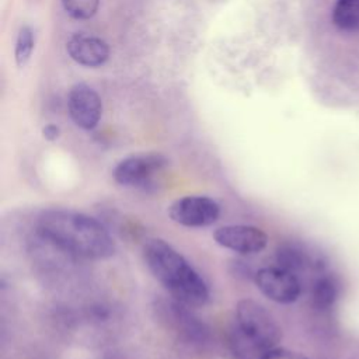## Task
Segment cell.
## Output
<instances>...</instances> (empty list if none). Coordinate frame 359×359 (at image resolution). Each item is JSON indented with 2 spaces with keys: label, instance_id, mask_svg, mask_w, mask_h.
Here are the masks:
<instances>
[{
  "label": "cell",
  "instance_id": "12",
  "mask_svg": "<svg viewBox=\"0 0 359 359\" xmlns=\"http://www.w3.org/2000/svg\"><path fill=\"white\" fill-rule=\"evenodd\" d=\"M341 293L339 280L331 273H320L311 286V304L318 311L331 310Z\"/></svg>",
  "mask_w": 359,
  "mask_h": 359
},
{
  "label": "cell",
  "instance_id": "11",
  "mask_svg": "<svg viewBox=\"0 0 359 359\" xmlns=\"http://www.w3.org/2000/svg\"><path fill=\"white\" fill-rule=\"evenodd\" d=\"M276 264L296 275L307 268H313L318 273H323L325 269V261L321 257L313 258L304 248L294 244H283L276 250Z\"/></svg>",
  "mask_w": 359,
  "mask_h": 359
},
{
  "label": "cell",
  "instance_id": "16",
  "mask_svg": "<svg viewBox=\"0 0 359 359\" xmlns=\"http://www.w3.org/2000/svg\"><path fill=\"white\" fill-rule=\"evenodd\" d=\"M259 359H307V358L300 352L276 346L266 351Z\"/></svg>",
  "mask_w": 359,
  "mask_h": 359
},
{
  "label": "cell",
  "instance_id": "5",
  "mask_svg": "<svg viewBox=\"0 0 359 359\" xmlns=\"http://www.w3.org/2000/svg\"><path fill=\"white\" fill-rule=\"evenodd\" d=\"M168 216L174 223L184 227H208L219 219L220 205L205 195H187L170 205Z\"/></svg>",
  "mask_w": 359,
  "mask_h": 359
},
{
  "label": "cell",
  "instance_id": "6",
  "mask_svg": "<svg viewBox=\"0 0 359 359\" xmlns=\"http://www.w3.org/2000/svg\"><path fill=\"white\" fill-rule=\"evenodd\" d=\"M254 283L265 297L279 304L294 303L302 293L299 276L278 265L258 269L254 273Z\"/></svg>",
  "mask_w": 359,
  "mask_h": 359
},
{
  "label": "cell",
  "instance_id": "7",
  "mask_svg": "<svg viewBox=\"0 0 359 359\" xmlns=\"http://www.w3.org/2000/svg\"><path fill=\"white\" fill-rule=\"evenodd\" d=\"M184 303L171 297L158 303L157 310L164 323L174 330V332L188 344H203L209 337V330Z\"/></svg>",
  "mask_w": 359,
  "mask_h": 359
},
{
  "label": "cell",
  "instance_id": "15",
  "mask_svg": "<svg viewBox=\"0 0 359 359\" xmlns=\"http://www.w3.org/2000/svg\"><path fill=\"white\" fill-rule=\"evenodd\" d=\"M65 11L74 20H90L100 7V0H62Z\"/></svg>",
  "mask_w": 359,
  "mask_h": 359
},
{
  "label": "cell",
  "instance_id": "14",
  "mask_svg": "<svg viewBox=\"0 0 359 359\" xmlns=\"http://www.w3.org/2000/svg\"><path fill=\"white\" fill-rule=\"evenodd\" d=\"M35 46V34L32 31L31 27L24 25L20 28L18 35H17V41H15V50H14V56H15V63L18 67H24L34 50Z\"/></svg>",
  "mask_w": 359,
  "mask_h": 359
},
{
  "label": "cell",
  "instance_id": "10",
  "mask_svg": "<svg viewBox=\"0 0 359 359\" xmlns=\"http://www.w3.org/2000/svg\"><path fill=\"white\" fill-rule=\"evenodd\" d=\"M66 50L76 63L86 67L102 66L109 57L108 43L98 36L86 34L72 35L66 43Z\"/></svg>",
  "mask_w": 359,
  "mask_h": 359
},
{
  "label": "cell",
  "instance_id": "3",
  "mask_svg": "<svg viewBox=\"0 0 359 359\" xmlns=\"http://www.w3.org/2000/svg\"><path fill=\"white\" fill-rule=\"evenodd\" d=\"M282 339V328L272 314L252 299H241L236 306V334L233 345L238 355L248 359L261 358L276 348Z\"/></svg>",
  "mask_w": 359,
  "mask_h": 359
},
{
  "label": "cell",
  "instance_id": "1",
  "mask_svg": "<svg viewBox=\"0 0 359 359\" xmlns=\"http://www.w3.org/2000/svg\"><path fill=\"white\" fill-rule=\"evenodd\" d=\"M36 233L70 257L107 259L116 250L109 230L100 220L72 209L42 212L36 222Z\"/></svg>",
  "mask_w": 359,
  "mask_h": 359
},
{
  "label": "cell",
  "instance_id": "9",
  "mask_svg": "<svg viewBox=\"0 0 359 359\" xmlns=\"http://www.w3.org/2000/svg\"><path fill=\"white\" fill-rule=\"evenodd\" d=\"M67 109L72 121L79 128L91 130L101 119L102 102L95 90L84 83H79L69 91Z\"/></svg>",
  "mask_w": 359,
  "mask_h": 359
},
{
  "label": "cell",
  "instance_id": "8",
  "mask_svg": "<svg viewBox=\"0 0 359 359\" xmlns=\"http://www.w3.org/2000/svg\"><path fill=\"white\" fill-rule=\"evenodd\" d=\"M213 240L220 247L241 255L259 254L268 244L266 233L251 224H226L213 231Z\"/></svg>",
  "mask_w": 359,
  "mask_h": 359
},
{
  "label": "cell",
  "instance_id": "17",
  "mask_svg": "<svg viewBox=\"0 0 359 359\" xmlns=\"http://www.w3.org/2000/svg\"><path fill=\"white\" fill-rule=\"evenodd\" d=\"M42 136L48 142H55L60 136V128L57 125H55V123H48V125H45L42 128Z\"/></svg>",
  "mask_w": 359,
  "mask_h": 359
},
{
  "label": "cell",
  "instance_id": "4",
  "mask_svg": "<svg viewBox=\"0 0 359 359\" xmlns=\"http://www.w3.org/2000/svg\"><path fill=\"white\" fill-rule=\"evenodd\" d=\"M168 160L161 153H139L122 158L114 168L115 182L122 187L149 188L164 171Z\"/></svg>",
  "mask_w": 359,
  "mask_h": 359
},
{
  "label": "cell",
  "instance_id": "13",
  "mask_svg": "<svg viewBox=\"0 0 359 359\" xmlns=\"http://www.w3.org/2000/svg\"><path fill=\"white\" fill-rule=\"evenodd\" d=\"M332 24L342 32H359V0H335L332 7Z\"/></svg>",
  "mask_w": 359,
  "mask_h": 359
},
{
  "label": "cell",
  "instance_id": "2",
  "mask_svg": "<svg viewBox=\"0 0 359 359\" xmlns=\"http://www.w3.org/2000/svg\"><path fill=\"white\" fill-rule=\"evenodd\" d=\"M142 252L146 266L172 299L188 307H202L208 303L210 293L205 279L170 243L149 238Z\"/></svg>",
  "mask_w": 359,
  "mask_h": 359
}]
</instances>
